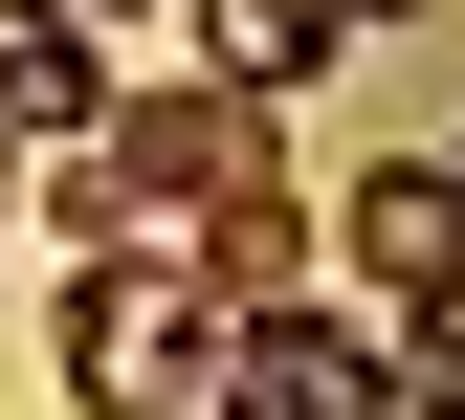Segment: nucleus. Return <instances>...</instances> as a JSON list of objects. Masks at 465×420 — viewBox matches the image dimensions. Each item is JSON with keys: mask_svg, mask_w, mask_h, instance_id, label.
I'll return each mask as SVG.
<instances>
[{"mask_svg": "<svg viewBox=\"0 0 465 420\" xmlns=\"http://www.w3.org/2000/svg\"><path fill=\"white\" fill-rule=\"evenodd\" d=\"M200 332H222V310H200L155 244H89V266H67V398H89V420H200Z\"/></svg>", "mask_w": 465, "mask_h": 420, "instance_id": "nucleus-1", "label": "nucleus"}, {"mask_svg": "<svg viewBox=\"0 0 465 420\" xmlns=\"http://www.w3.org/2000/svg\"><path fill=\"white\" fill-rule=\"evenodd\" d=\"M200 420H399V354H377V310L266 288V310L200 332Z\"/></svg>", "mask_w": 465, "mask_h": 420, "instance_id": "nucleus-2", "label": "nucleus"}, {"mask_svg": "<svg viewBox=\"0 0 465 420\" xmlns=\"http://www.w3.org/2000/svg\"><path fill=\"white\" fill-rule=\"evenodd\" d=\"M178 288H200V310H266V288H311V200H288V155H244L222 200H178Z\"/></svg>", "mask_w": 465, "mask_h": 420, "instance_id": "nucleus-3", "label": "nucleus"}, {"mask_svg": "<svg viewBox=\"0 0 465 420\" xmlns=\"http://www.w3.org/2000/svg\"><path fill=\"white\" fill-rule=\"evenodd\" d=\"M111 111V23L89 0H0V155H67Z\"/></svg>", "mask_w": 465, "mask_h": 420, "instance_id": "nucleus-4", "label": "nucleus"}, {"mask_svg": "<svg viewBox=\"0 0 465 420\" xmlns=\"http://www.w3.org/2000/svg\"><path fill=\"white\" fill-rule=\"evenodd\" d=\"M355 266H377V310L465 266V200H443V155H399V177H355Z\"/></svg>", "mask_w": 465, "mask_h": 420, "instance_id": "nucleus-5", "label": "nucleus"}, {"mask_svg": "<svg viewBox=\"0 0 465 420\" xmlns=\"http://www.w3.org/2000/svg\"><path fill=\"white\" fill-rule=\"evenodd\" d=\"M200 44H222V89H266V111H288L355 23H332V0H200Z\"/></svg>", "mask_w": 465, "mask_h": 420, "instance_id": "nucleus-6", "label": "nucleus"}, {"mask_svg": "<svg viewBox=\"0 0 465 420\" xmlns=\"http://www.w3.org/2000/svg\"><path fill=\"white\" fill-rule=\"evenodd\" d=\"M377 354H399V398H465V266H443V288H399Z\"/></svg>", "mask_w": 465, "mask_h": 420, "instance_id": "nucleus-7", "label": "nucleus"}, {"mask_svg": "<svg viewBox=\"0 0 465 420\" xmlns=\"http://www.w3.org/2000/svg\"><path fill=\"white\" fill-rule=\"evenodd\" d=\"M332 23H421V0H332Z\"/></svg>", "mask_w": 465, "mask_h": 420, "instance_id": "nucleus-8", "label": "nucleus"}, {"mask_svg": "<svg viewBox=\"0 0 465 420\" xmlns=\"http://www.w3.org/2000/svg\"><path fill=\"white\" fill-rule=\"evenodd\" d=\"M0 244H23V155H0Z\"/></svg>", "mask_w": 465, "mask_h": 420, "instance_id": "nucleus-9", "label": "nucleus"}, {"mask_svg": "<svg viewBox=\"0 0 465 420\" xmlns=\"http://www.w3.org/2000/svg\"><path fill=\"white\" fill-rule=\"evenodd\" d=\"M89 23H134V0H89Z\"/></svg>", "mask_w": 465, "mask_h": 420, "instance_id": "nucleus-10", "label": "nucleus"}, {"mask_svg": "<svg viewBox=\"0 0 465 420\" xmlns=\"http://www.w3.org/2000/svg\"><path fill=\"white\" fill-rule=\"evenodd\" d=\"M443 200H465V155H443Z\"/></svg>", "mask_w": 465, "mask_h": 420, "instance_id": "nucleus-11", "label": "nucleus"}, {"mask_svg": "<svg viewBox=\"0 0 465 420\" xmlns=\"http://www.w3.org/2000/svg\"><path fill=\"white\" fill-rule=\"evenodd\" d=\"M443 420H465V398H443Z\"/></svg>", "mask_w": 465, "mask_h": 420, "instance_id": "nucleus-12", "label": "nucleus"}]
</instances>
